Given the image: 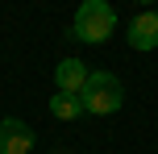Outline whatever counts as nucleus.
<instances>
[{
  "mask_svg": "<svg viewBox=\"0 0 158 154\" xmlns=\"http://www.w3.org/2000/svg\"><path fill=\"white\" fill-rule=\"evenodd\" d=\"M50 113H54L58 121H79V117H83V100L71 96V92H54V96H50Z\"/></svg>",
  "mask_w": 158,
  "mask_h": 154,
  "instance_id": "6",
  "label": "nucleus"
},
{
  "mask_svg": "<svg viewBox=\"0 0 158 154\" xmlns=\"http://www.w3.org/2000/svg\"><path fill=\"white\" fill-rule=\"evenodd\" d=\"M129 46L133 50H158V13H137L129 21Z\"/></svg>",
  "mask_w": 158,
  "mask_h": 154,
  "instance_id": "5",
  "label": "nucleus"
},
{
  "mask_svg": "<svg viewBox=\"0 0 158 154\" xmlns=\"http://www.w3.org/2000/svg\"><path fill=\"white\" fill-rule=\"evenodd\" d=\"M154 8H158V4H154Z\"/></svg>",
  "mask_w": 158,
  "mask_h": 154,
  "instance_id": "8",
  "label": "nucleus"
},
{
  "mask_svg": "<svg viewBox=\"0 0 158 154\" xmlns=\"http://www.w3.org/2000/svg\"><path fill=\"white\" fill-rule=\"evenodd\" d=\"M87 63L83 58H63V63L54 67V83H58V92H71V96H79L83 92V83H87Z\"/></svg>",
  "mask_w": 158,
  "mask_h": 154,
  "instance_id": "4",
  "label": "nucleus"
},
{
  "mask_svg": "<svg viewBox=\"0 0 158 154\" xmlns=\"http://www.w3.org/2000/svg\"><path fill=\"white\" fill-rule=\"evenodd\" d=\"M33 146H38V133L21 117H4L0 121V154H29Z\"/></svg>",
  "mask_w": 158,
  "mask_h": 154,
  "instance_id": "3",
  "label": "nucleus"
},
{
  "mask_svg": "<svg viewBox=\"0 0 158 154\" xmlns=\"http://www.w3.org/2000/svg\"><path fill=\"white\" fill-rule=\"evenodd\" d=\"M79 100H83V113L112 117L121 104H125V88H121V79L112 71H92L87 83H83V92H79Z\"/></svg>",
  "mask_w": 158,
  "mask_h": 154,
  "instance_id": "2",
  "label": "nucleus"
},
{
  "mask_svg": "<svg viewBox=\"0 0 158 154\" xmlns=\"http://www.w3.org/2000/svg\"><path fill=\"white\" fill-rule=\"evenodd\" d=\"M133 4H158V0H133Z\"/></svg>",
  "mask_w": 158,
  "mask_h": 154,
  "instance_id": "7",
  "label": "nucleus"
},
{
  "mask_svg": "<svg viewBox=\"0 0 158 154\" xmlns=\"http://www.w3.org/2000/svg\"><path fill=\"white\" fill-rule=\"evenodd\" d=\"M71 33L79 42H87V46H100V42H108L112 33H117V8L108 4V0H83L71 21Z\"/></svg>",
  "mask_w": 158,
  "mask_h": 154,
  "instance_id": "1",
  "label": "nucleus"
}]
</instances>
